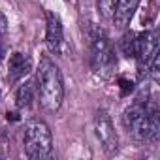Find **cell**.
Here are the masks:
<instances>
[{"instance_id":"obj_9","label":"cell","mask_w":160,"mask_h":160,"mask_svg":"<svg viewBox=\"0 0 160 160\" xmlns=\"http://www.w3.org/2000/svg\"><path fill=\"white\" fill-rule=\"evenodd\" d=\"M138 6H139V0H117L115 8H113V15H111L115 27L121 28V30L126 28L130 25Z\"/></svg>"},{"instance_id":"obj_3","label":"cell","mask_w":160,"mask_h":160,"mask_svg":"<svg viewBox=\"0 0 160 160\" xmlns=\"http://www.w3.org/2000/svg\"><path fill=\"white\" fill-rule=\"evenodd\" d=\"M89 49H91V68L98 75H106L115 66V53L106 36L98 27H92L89 32Z\"/></svg>"},{"instance_id":"obj_14","label":"cell","mask_w":160,"mask_h":160,"mask_svg":"<svg viewBox=\"0 0 160 160\" xmlns=\"http://www.w3.org/2000/svg\"><path fill=\"white\" fill-rule=\"evenodd\" d=\"M64 2H70V0H64Z\"/></svg>"},{"instance_id":"obj_4","label":"cell","mask_w":160,"mask_h":160,"mask_svg":"<svg viewBox=\"0 0 160 160\" xmlns=\"http://www.w3.org/2000/svg\"><path fill=\"white\" fill-rule=\"evenodd\" d=\"M147 96L136 98L134 104H130L122 111V124L128 130V134L138 141H147V130H149V119H147Z\"/></svg>"},{"instance_id":"obj_13","label":"cell","mask_w":160,"mask_h":160,"mask_svg":"<svg viewBox=\"0 0 160 160\" xmlns=\"http://www.w3.org/2000/svg\"><path fill=\"white\" fill-rule=\"evenodd\" d=\"M96 2H98V12L104 17H111L113 15V8H115L117 0H96Z\"/></svg>"},{"instance_id":"obj_10","label":"cell","mask_w":160,"mask_h":160,"mask_svg":"<svg viewBox=\"0 0 160 160\" xmlns=\"http://www.w3.org/2000/svg\"><path fill=\"white\" fill-rule=\"evenodd\" d=\"M139 45H141V34H138V32H132L130 30V32H126L121 38V51L128 58H138Z\"/></svg>"},{"instance_id":"obj_7","label":"cell","mask_w":160,"mask_h":160,"mask_svg":"<svg viewBox=\"0 0 160 160\" xmlns=\"http://www.w3.org/2000/svg\"><path fill=\"white\" fill-rule=\"evenodd\" d=\"M158 55V30L152 28L149 32H141V45H139V55H138V68H139V75H147L149 64L152 62V58Z\"/></svg>"},{"instance_id":"obj_11","label":"cell","mask_w":160,"mask_h":160,"mask_svg":"<svg viewBox=\"0 0 160 160\" xmlns=\"http://www.w3.org/2000/svg\"><path fill=\"white\" fill-rule=\"evenodd\" d=\"M36 100V89L32 81H25L17 91H15V104L19 109H28Z\"/></svg>"},{"instance_id":"obj_5","label":"cell","mask_w":160,"mask_h":160,"mask_svg":"<svg viewBox=\"0 0 160 160\" xmlns=\"http://www.w3.org/2000/svg\"><path fill=\"white\" fill-rule=\"evenodd\" d=\"M92 128H94V136H96L98 143L102 145V149L108 154H113L119 149V138H117L113 121H111V117H109V113L106 109H98L96 111Z\"/></svg>"},{"instance_id":"obj_2","label":"cell","mask_w":160,"mask_h":160,"mask_svg":"<svg viewBox=\"0 0 160 160\" xmlns=\"http://www.w3.org/2000/svg\"><path fill=\"white\" fill-rule=\"evenodd\" d=\"M23 149L25 154L32 160H43L49 158L53 152V136L49 126L40 121L32 119L23 128Z\"/></svg>"},{"instance_id":"obj_6","label":"cell","mask_w":160,"mask_h":160,"mask_svg":"<svg viewBox=\"0 0 160 160\" xmlns=\"http://www.w3.org/2000/svg\"><path fill=\"white\" fill-rule=\"evenodd\" d=\"M45 45L51 53L62 55L64 51V28L58 13L47 12V21H45Z\"/></svg>"},{"instance_id":"obj_1","label":"cell","mask_w":160,"mask_h":160,"mask_svg":"<svg viewBox=\"0 0 160 160\" xmlns=\"http://www.w3.org/2000/svg\"><path fill=\"white\" fill-rule=\"evenodd\" d=\"M34 89H36V98L43 111L57 113L60 109L64 100L62 75L58 66L47 57L40 60V66L36 70V79H34Z\"/></svg>"},{"instance_id":"obj_8","label":"cell","mask_w":160,"mask_h":160,"mask_svg":"<svg viewBox=\"0 0 160 160\" xmlns=\"http://www.w3.org/2000/svg\"><path fill=\"white\" fill-rule=\"evenodd\" d=\"M32 70V60L28 55L25 53H19V51H13L8 58V81L10 85L21 81L23 77H27Z\"/></svg>"},{"instance_id":"obj_12","label":"cell","mask_w":160,"mask_h":160,"mask_svg":"<svg viewBox=\"0 0 160 160\" xmlns=\"http://www.w3.org/2000/svg\"><path fill=\"white\" fill-rule=\"evenodd\" d=\"M6 38H8V19H6L4 13H0V62L4 60V57L8 53Z\"/></svg>"}]
</instances>
